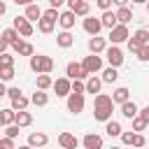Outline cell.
<instances>
[{
  "label": "cell",
  "mask_w": 149,
  "mask_h": 149,
  "mask_svg": "<svg viewBox=\"0 0 149 149\" xmlns=\"http://www.w3.org/2000/svg\"><path fill=\"white\" fill-rule=\"evenodd\" d=\"M58 14H61V9H56V7L44 9V12H42V16L37 19V30H40V33H44V35H49V33L54 30V26L58 23Z\"/></svg>",
  "instance_id": "obj_1"
},
{
  "label": "cell",
  "mask_w": 149,
  "mask_h": 149,
  "mask_svg": "<svg viewBox=\"0 0 149 149\" xmlns=\"http://www.w3.org/2000/svg\"><path fill=\"white\" fill-rule=\"evenodd\" d=\"M30 58V70L33 72H51L54 70V58L47 54H33Z\"/></svg>",
  "instance_id": "obj_2"
},
{
  "label": "cell",
  "mask_w": 149,
  "mask_h": 149,
  "mask_svg": "<svg viewBox=\"0 0 149 149\" xmlns=\"http://www.w3.org/2000/svg\"><path fill=\"white\" fill-rule=\"evenodd\" d=\"M128 37H130L128 23H116L114 28H109V42H112V44H121V42H126Z\"/></svg>",
  "instance_id": "obj_3"
},
{
  "label": "cell",
  "mask_w": 149,
  "mask_h": 149,
  "mask_svg": "<svg viewBox=\"0 0 149 149\" xmlns=\"http://www.w3.org/2000/svg\"><path fill=\"white\" fill-rule=\"evenodd\" d=\"M65 98H68V112H72V114H81L84 112V93L70 91Z\"/></svg>",
  "instance_id": "obj_4"
},
{
  "label": "cell",
  "mask_w": 149,
  "mask_h": 149,
  "mask_svg": "<svg viewBox=\"0 0 149 149\" xmlns=\"http://www.w3.org/2000/svg\"><path fill=\"white\" fill-rule=\"evenodd\" d=\"M81 68H84L88 74H95V72H100V70H102V58H100L98 54L84 56V61H81Z\"/></svg>",
  "instance_id": "obj_5"
},
{
  "label": "cell",
  "mask_w": 149,
  "mask_h": 149,
  "mask_svg": "<svg viewBox=\"0 0 149 149\" xmlns=\"http://www.w3.org/2000/svg\"><path fill=\"white\" fill-rule=\"evenodd\" d=\"M81 28L88 33V35H98L100 30H102V21H100V16H84V21H81Z\"/></svg>",
  "instance_id": "obj_6"
},
{
  "label": "cell",
  "mask_w": 149,
  "mask_h": 149,
  "mask_svg": "<svg viewBox=\"0 0 149 149\" xmlns=\"http://www.w3.org/2000/svg\"><path fill=\"white\" fill-rule=\"evenodd\" d=\"M105 56H107V63L119 68L123 63V51L119 49V44H112V47H105Z\"/></svg>",
  "instance_id": "obj_7"
},
{
  "label": "cell",
  "mask_w": 149,
  "mask_h": 149,
  "mask_svg": "<svg viewBox=\"0 0 149 149\" xmlns=\"http://www.w3.org/2000/svg\"><path fill=\"white\" fill-rule=\"evenodd\" d=\"M65 77H70V79H86V77H88V72L81 68V63L70 61V63L65 65Z\"/></svg>",
  "instance_id": "obj_8"
},
{
  "label": "cell",
  "mask_w": 149,
  "mask_h": 149,
  "mask_svg": "<svg viewBox=\"0 0 149 149\" xmlns=\"http://www.w3.org/2000/svg\"><path fill=\"white\" fill-rule=\"evenodd\" d=\"M12 26L19 30V35H21V37H30V35H33V30H35V28H33V21H28L26 16H16Z\"/></svg>",
  "instance_id": "obj_9"
},
{
  "label": "cell",
  "mask_w": 149,
  "mask_h": 149,
  "mask_svg": "<svg viewBox=\"0 0 149 149\" xmlns=\"http://www.w3.org/2000/svg\"><path fill=\"white\" fill-rule=\"evenodd\" d=\"M70 84H72V79L70 77H58V79H54V84H51V88L56 91V95L58 98H65L72 88H70Z\"/></svg>",
  "instance_id": "obj_10"
},
{
  "label": "cell",
  "mask_w": 149,
  "mask_h": 149,
  "mask_svg": "<svg viewBox=\"0 0 149 149\" xmlns=\"http://www.w3.org/2000/svg\"><path fill=\"white\" fill-rule=\"evenodd\" d=\"M9 47H12V51H14V54H19V56H33V54H35V47H33L30 42L21 40V37H19L14 44H9Z\"/></svg>",
  "instance_id": "obj_11"
},
{
  "label": "cell",
  "mask_w": 149,
  "mask_h": 149,
  "mask_svg": "<svg viewBox=\"0 0 149 149\" xmlns=\"http://www.w3.org/2000/svg\"><path fill=\"white\" fill-rule=\"evenodd\" d=\"M74 21H77V14H74L72 9H63V12L58 14V23H61V28H63V30L74 28Z\"/></svg>",
  "instance_id": "obj_12"
},
{
  "label": "cell",
  "mask_w": 149,
  "mask_h": 149,
  "mask_svg": "<svg viewBox=\"0 0 149 149\" xmlns=\"http://www.w3.org/2000/svg\"><path fill=\"white\" fill-rule=\"evenodd\" d=\"M58 144L63 147V149H77L79 147V140L72 135V133H68V130H63L61 135H58Z\"/></svg>",
  "instance_id": "obj_13"
},
{
  "label": "cell",
  "mask_w": 149,
  "mask_h": 149,
  "mask_svg": "<svg viewBox=\"0 0 149 149\" xmlns=\"http://www.w3.org/2000/svg\"><path fill=\"white\" fill-rule=\"evenodd\" d=\"M105 47H107L105 37H100V35H91V37H88V51H91V54H102Z\"/></svg>",
  "instance_id": "obj_14"
},
{
  "label": "cell",
  "mask_w": 149,
  "mask_h": 149,
  "mask_svg": "<svg viewBox=\"0 0 149 149\" xmlns=\"http://www.w3.org/2000/svg\"><path fill=\"white\" fill-rule=\"evenodd\" d=\"M56 44H58L61 49H70V47L74 44V35H72L70 30H61V33L56 35Z\"/></svg>",
  "instance_id": "obj_15"
},
{
  "label": "cell",
  "mask_w": 149,
  "mask_h": 149,
  "mask_svg": "<svg viewBox=\"0 0 149 149\" xmlns=\"http://www.w3.org/2000/svg\"><path fill=\"white\" fill-rule=\"evenodd\" d=\"M116 21L119 23H128L130 19H135V14H133V7H128V5H121V7H116Z\"/></svg>",
  "instance_id": "obj_16"
},
{
  "label": "cell",
  "mask_w": 149,
  "mask_h": 149,
  "mask_svg": "<svg viewBox=\"0 0 149 149\" xmlns=\"http://www.w3.org/2000/svg\"><path fill=\"white\" fill-rule=\"evenodd\" d=\"M49 102V93L44 91V88H35V93L30 95V105H35V107H44Z\"/></svg>",
  "instance_id": "obj_17"
},
{
  "label": "cell",
  "mask_w": 149,
  "mask_h": 149,
  "mask_svg": "<svg viewBox=\"0 0 149 149\" xmlns=\"http://www.w3.org/2000/svg\"><path fill=\"white\" fill-rule=\"evenodd\" d=\"M14 123H16L19 128H26V126L33 123V114L26 112V109H16V114H14Z\"/></svg>",
  "instance_id": "obj_18"
},
{
  "label": "cell",
  "mask_w": 149,
  "mask_h": 149,
  "mask_svg": "<svg viewBox=\"0 0 149 149\" xmlns=\"http://www.w3.org/2000/svg\"><path fill=\"white\" fill-rule=\"evenodd\" d=\"M81 144H84L86 149H100V147H102V137L95 135V133H86L84 140H81Z\"/></svg>",
  "instance_id": "obj_19"
},
{
  "label": "cell",
  "mask_w": 149,
  "mask_h": 149,
  "mask_svg": "<svg viewBox=\"0 0 149 149\" xmlns=\"http://www.w3.org/2000/svg\"><path fill=\"white\" fill-rule=\"evenodd\" d=\"M84 84H86V93H98V91L102 88V79L95 77V74H88V77L84 79Z\"/></svg>",
  "instance_id": "obj_20"
},
{
  "label": "cell",
  "mask_w": 149,
  "mask_h": 149,
  "mask_svg": "<svg viewBox=\"0 0 149 149\" xmlns=\"http://www.w3.org/2000/svg\"><path fill=\"white\" fill-rule=\"evenodd\" d=\"M100 21H102V28H114V26L119 23V21H116V14L112 12V7H109V9H102Z\"/></svg>",
  "instance_id": "obj_21"
},
{
  "label": "cell",
  "mask_w": 149,
  "mask_h": 149,
  "mask_svg": "<svg viewBox=\"0 0 149 149\" xmlns=\"http://www.w3.org/2000/svg\"><path fill=\"white\" fill-rule=\"evenodd\" d=\"M102 84H114L116 79H119V72H116V68L114 65H107V68H102Z\"/></svg>",
  "instance_id": "obj_22"
},
{
  "label": "cell",
  "mask_w": 149,
  "mask_h": 149,
  "mask_svg": "<svg viewBox=\"0 0 149 149\" xmlns=\"http://www.w3.org/2000/svg\"><path fill=\"white\" fill-rule=\"evenodd\" d=\"M93 107H114V100H112V95L98 91L95 98H93Z\"/></svg>",
  "instance_id": "obj_23"
},
{
  "label": "cell",
  "mask_w": 149,
  "mask_h": 149,
  "mask_svg": "<svg viewBox=\"0 0 149 149\" xmlns=\"http://www.w3.org/2000/svg\"><path fill=\"white\" fill-rule=\"evenodd\" d=\"M137 109H140V107H137V105H135V102H133V100H130V98H128V100H123V102H121V114H123V116H126V119H133V116H135V114H137Z\"/></svg>",
  "instance_id": "obj_24"
},
{
  "label": "cell",
  "mask_w": 149,
  "mask_h": 149,
  "mask_svg": "<svg viewBox=\"0 0 149 149\" xmlns=\"http://www.w3.org/2000/svg\"><path fill=\"white\" fill-rule=\"evenodd\" d=\"M47 142H49L47 133H40V130H37V133H30V135H28V144H30V147H44Z\"/></svg>",
  "instance_id": "obj_25"
},
{
  "label": "cell",
  "mask_w": 149,
  "mask_h": 149,
  "mask_svg": "<svg viewBox=\"0 0 149 149\" xmlns=\"http://www.w3.org/2000/svg\"><path fill=\"white\" fill-rule=\"evenodd\" d=\"M28 21H37L40 16H42V9L37 7V2H30V5H26V14H23Z\"/></svg>",
  "instance_id": "obj_26"
},
{
  "label": "cell",
  "mask_w": 149,
  "mask_h": 149,
  "mask_svg": "<svg viewBox=\"0 0 149 149\" xmlns=\"http://www.w3.org/2000/svg\"><path fill=\"white\" fill-rule=\"evenodd\" d=\"M128 98H130V91H128L126 86H116V88H114V93H112L114 105H116V102L121 105V102H123V100H128Z\"/></svg>",
  "instance_id": "obj_27"
},
{
  "label": "cell",
  "mask_w": 149,
  "mask_h": 149,
  "mask_svg": "<svg viewBox=\"0 0 149 149\" xmlns=\"http://www.w3.org/2000/svg\"><path fill=\"white\" fill-rule=\"evenodd\" d=\"M112 109H114V107H95V109H93V119L105 123L107 119H112Z\"/></svg>",
  "instance_id": "obj_28"
},
{
  "label": "cell",
  "mask_w": 149,
  "mask_h": 149,
  "mask_svg": "<svg viewBox=\"0 0 149 149\" xmlns=\"http://www.w3.org/2000/svg\"><path fill=\"white\" fill-rule=\"evenodd\" d=\"M105 130H107L109 137H119V135H121V123L114 121V119H107V121H105Z\"/></svg>",
  "instance_id": "obj_29"
},
{
  "label": "cell",
  "mask_w": 149,
  "mask_h": 149,
  "mask_svg": "<svg viewBox=\"0 0 149 149\" xmlns=\"http://www.w3.org/2000/svg\"><path fill=\"white\" fill-rule=\"evenodd\" d=\"M51 84H54V79H51V74L49 72H37V88H51Z\"/></svg>",
  "instance_id": "obj_30"
},
{
  "label": "cell",
  "mask_w": 149,
  "mask_h": 149,
  "mask_svg": "<svg viewBox=\"0 0 149 149\" xmlns=\"http://www.w3.org/2000/svg\"><path fill=\"white\" fill-rule=\"evenodd\" d=\"M130 40L137 42V44H147V42H149V30H147V28H137V30L130 35Z\"/></svg>",
  "instance_id": "obj_31"
},
{
  "label": "cell",
  "mask_w": 149,
  "mask_h": 149,
  "mask_svg": "<svg viewBox=\"0 0 149 149\" xmlns=\"http://www.w3.org/2000/svg\"><path fill=\"white\" fill-rule=\"evenodd\" d=\"M0 35H2V37H5L9 44H14V42L21 37V35H19V30H16L14 26H12V28H5V30H0Z\"/></svg>",
  "instance_id": "obj_32"
},
{
  "label": "cell",
  "mask_w": 149,
  "mask_h": 149,
  "mask_svg": "<svg viewBox=\"0 0 149 149\" xmlns=\"http://www.w3.org/2000/svg\"><path fill=\"white\" fill-rule=\"evenodd\" d=\"M28 105H30V98H26L23 93H21V95H16V98L12 100V107H14V109H26Z\"/></svg>",
  "instance_id": "obj_33"
},
{
  "label": "cell",
  "mask_w": 149,
  "mask_h": 149,
  "mask_svg": "<svg viewBox=\"0 0 149 149\" xmlns=\"http://www.w3.org/2000/svg\"><path fill=\"white\" fill-rule=\"evenodd\" d=\"M0 79L2 81H12L14 79V65H0Z\"/></svg>",
  "instance_id": "obj_34"
},
{
  "label": "cell",
  "mask_w": 149,
  "mask_h": 149,
  "mask_svg": "<svg viewBox=\"0 0 149 149\" xmlns=\"http://www.w3.org/2000/svg\"><path fill=\"white\" fill-rule=\"evenodd\" d=\"M72 12H74L77 16H86V14L91 12V5H88V0H79V5H77Z\"/></svg>",
  "instance_id": "obj_35"
},
{
  "label": "cell",
  "mask_w": 149,
  "mask_h": 149,
  "mask_svg": "<svg viewBox=\"0 0 149 149\" xmlns=\"http://www.w3.org/2000/svg\"><path fill=\"white\" fill-rule=\"evenodd\" d=\"M147 126H149V123H147V121H144V119H142L140 114H135V116H133V130H137V133H142V130H144Z\"/></svg>",
  "instance_id": "obj_36"
},
{
  "label": "cell",
  "mask_w": 149,
  "mask_h": 149,
  "mask_svg": "<svg viewBox=\"0 0 149 149\" xmlns=\"http://www.w3.org/2000/svg\"><path fill=\"white\" fill-rule=\"evenodd\" d=\"M70 88H72V91H77V93H86V84H84V79H72Z\"/></svg>",
  "instance_id": "obj_37"
},
{
  "label": "cell",
  "mask_w": 149,
  "mask_h": 149,
  "mask_svg": "<svg viewBox=\"0 0 149 149\" xmlns=\"http://www.w3.org/2000/svg\"><path fill=\"white\" fill-rule=\"evenodd\" d=\"M137 58H140L142 63H147V61H149V42H147V44H140V51H137Z\"/></svg>",
  "instance_id": "obj_38"
},
{
  "label": "cell",
  "mask_w": 149,
  "mask_h": 149,
  "mask_svg": "<svg viewBox=\"0 0 149 149\" xmlns=\"http://www.w3.org/2000/svg\"><path fill=\"white\" fill-rule=\"evenodd\" d=\"M144 144H147V140H144V135L135 130V135H133V142H130V147H144Z\"/></svg>",
  "instance_id": "obj_39"
},
{
  "label": "cell",
  "mask_w": 149,
  "mask_h": 149,
  "mask_svg": "<svg viewBox=\"0 0 149 149\" xmlns=\"http://www.w3.org/2000/svg\"><path fill=\"white\" fill-rule=\"evenodd\" d=\"M0 65H14V54L2 51V54H0Z\"/></svg>",
  "instance_id": "obj_40"
},
{
  "label": "cell",
  "mask_w": 149,
  "mask_h": 149,
  "mask_svg": "<svg viewBox=\"0 0 149 149\" xmlns=\"http://www.w3.org/2000/svg\"><path fill=\"white\" fill-rule=\"evenodd\" d=\"M5 135H9V137H16V135H19V126H16L14 121H12V123H7V126H5Z\"/></svg>",
  "instance_id": "obj_41"
},
{
  "label": "cell",
  "mask_w": 149,
  "mask_h": 149,
  "mask_svg": "<svg viewBox=\"0 0 149 149\" xmlns=\"http://www.w3.org/2000/svg\"><path fill=\"white\" fill-rule=\"evenodd\" d=\"M0 147H2V149H12V147H14V137H9V135L2 137V140H0Z\"/></svg>",
  "instance_id": "obj_42"
},
{
  "label": "cell",
  "mask_w": 149,
  "mask_h": 149,
  "mask_svg": "<svg viewBox=\"0 0 149 149\" xmlns=\"http://www.w3.org/2000/svg\"><path fill=\"white\" fill-rule=\"evenodd\" d=\"M126 42H128V51H130V54H135V56H137V51H140V44H137V42H133V40H130V37H128V40H126Z\"/></svg>",
  "instance_id": "obj_43"
},
{
  "label": "cell",
  "mask_w": 149,
  "mask_h": 149,
  "mask_svg": "<svg viewBox=\"0 0 149 149\" xmlns=\"http://www.w3.org/2000/svg\"><path fill=\"white\" fill-rule=\"evenodd\" d=\"M133 135H135L133 130H130V133H123V130H121V135H119V137H121V142H123V144H130V142H133Z\"/></svg>",
  "instance_id": "obj_44"
},
{
  "label": "cell",
  "mask_w": 149,
  "mask_h": 149,
  "mask_svg": "<svg viewBox=\"0 0 149 149\" xmlns=\"http://www.w3.org/2000/svg\"><path fill=\"white\" fill-rule=\"evenodd\" d=\"M7 95H9V100H14L16 95H21V88L19 86H12V88H7Z\"/></svg>",
  "instance_id": "obj_45"
},
{
  "label": "cell",
  "mask_w": 149,
  "mask_h": 149,
  "mask_svg": "<svg viewBox=\"0 0 149 149\" xmlns=\"http://www.w3.org/2000/svg\"><path fill=\"white\" fill-rule=\"evenodd\" d=\"M93 2H95L100 9H109V7H112V0H93Z\"/></svg>",
  "instance_id": "obj_46"
},
{
  "label": "cell",
  "mask_w": 149,
  "mask_h": 149,
  "mask_svg": "<svg viewBox=\"0 0 149 149\" xmlns=\"http://www.w3.org/2000/svg\"><path fill=\"white\" fill-rule=\"evenodd\" d=\"M137 114H140V116L149 123V105H147V107H142V109H137Z\"/></svg>",
  "instance_id": "obj_47"
},
{
  "label": "cell",
  "mask_w": 149,
  "mask_h": 149,
  "mask_svg": "<svg viewBox=\"0 0 149 149\" xmlns=\"http://www.w3.org/2000/svg\"><path fill=\"white\" fill-rule=\"evenodd\" d=\"M65 5V0H49V7H56V9H61Z\"/></svg>",
  "instance_id": "obj_48"
},
{
  "label": "cell",
  "mask_w": 149,
  "mask_h": 149,
  "mask_svg": "<svg viewBox=\"0 0 149 149\" xmlns=\"http://www.w3.org/2000/svg\"><path fill=\"white\" fill-rule=\"evenodd\" d=\"M7 49H9V42H7V40L0 35V54H2V51H7Z\"/></svg>",
  "instance_id": "obj_49"
},
{
  "label": "cell",
  "mask_w": 149,
  "mask_h": 149,
  "mask_svg": "<svg viewBox=\"0 0 149 149\" xmlns=\"http://www.w3.org/2000/svg\"><path fill=\"white\" fill-rule=\"evenodd\" d=\"M2 95H7V86H5V81L0 79V98H2Z\"/></svg>",
  "instance_id": "obj_50"
},
{
  "label": "cell",
  "mask_w": 149,
  "mask_h": 149,
  "mask_svg": "<svg viewBox=\"0 0 149 149\" xmlns=\"http://www.w3.org/2000/svg\"><path fill=\"white\" fill-rule=\"evenodd\" d=\"M5 12H7V5H5V0H0V16H5Z\"/></svg>",
  "instance_id": "obj_51"
},
{
  "label": "cell",
  "mask_w": 149,
  "mask_h": 149,
  "mask_svg": "<svg viewBox=\"0 0 149 149\" xmlns=\"http://www.w3.org/2000/svg\"><path fill=\"white\" fill-rule=\"evenodd\" d=\"M16 5H21V7H26V5H30V2H35V0H14Z\"/></svg>",
  "instance_id": "obj_52"
},
{
  "label": "cell",
  "mask_w": 149,
  "mask_h": 149,
  "mask_svg": "<svg viewBox=\"0 0 149 149\" xmlns=\"http://www.w3.org/2000/svg\"><path fill=\"white\" fill-rule=\"evenodd\" d=\"M112 2H114L116 7H121V5H128V0H112Z\"/></svg>",
  "instance_id": "obj_53"
},
{
  "label": "cell",
  "mask_w": 149,
  "mask_h": 149,
  "mask_svg": "<svg viewBox=\"0 0 149 149\" xmlns=\"http://www.w3.org/2000/svg\"><path fill=\"white\" fill-rule=\"evenodd\" d=\"M133 2H137V5H144V2H147V0H133Z\"/></svg>",
  "instance_id": "obj_54"
},
{
  "label": "cell",
  "mask_w": 149,
  "mask_h": 149,
  "mask_svg": "<svg viewBox=\"0 0 149 149\" xmlns=\"http://www.w3.org/2000/svg\"><path fill=\"white\" fill-rule=\"evenodd\" d=\"M144 5H147V12H149V0H147V2H144Z\"/></svg>",
  "instance_id": "obj_55"
},
{
  "label": "cell",
  "mask_w": 149,
  "mask_h": 149,
  "mask_svg": "<svg viewBox=\"0 0 149 149\" xmlns=\"http://www.w3.org/2000/svg\"><path fill=\"white\" fill-rule=\"evenodd\" d=\"M88 2H93V0H88Z\"/></svg>",
  "instance_id": "obj_56"
}]
</instances>
